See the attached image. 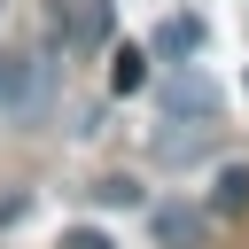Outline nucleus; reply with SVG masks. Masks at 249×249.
Here are the masks:
<instances>
[{"label": "nucleus", "instance_id": "f257e3e1", "mask_svg": "<svg viewBox=\"0 0 249 249\" xmlns=\"http://www.w3.org/2000/svg\"><path fill=\"white\" fill-rule=\"evenodd\" d=\"M39 101H47V62L0 47V117H39Z\"/></svg>", "mask_w": 249, "mask_h": 249}, {"label": "nucleus", "instance_id": "f03ea898", "mask_svg": "<svg viewBox=\"0 0 249 249\" xmlns=\"http://www.w3.org/2000/svg\"><path fill=\"white\" fill-rule=\"evenodd\" d=\"M54 39H62V54L109 47V0H54Z\"/></svg>", "mask_w": 249, "mask_h": 249}, {"label": "nucleus", "instance_id": "7ed1b4c3", "mask_svg": "<svg viewBox=\"0 0 249 249\" xmlns=\"http://www.w3.org/2000/svg\"><path fill=\"white\" fill-rule=\"evenodd\" d=\"M156 101H163V117H171V124H179V117H218V86H210L195 62H179V70L163 78V93H156Z\"/></svg>", "mask_w": 249, "mask_h": 249}, {"label": "nucleus", "instance_id": "20e7f679", "mask_svg": "<svg viewBox=\"0 0 249 249\" xmlns=\"http://www.w3.org/2000/svg\"><path fill=\"white\" fill-rule=\"evenodd\" d=\"M202 233H210L202 210H187V202H156V241H163V249H202Z\"/></svg>", "mask_w": 249, "mask_h": 249}, {"label": "nucleus", "instance_id": "39448f33", "mask_svg": "<svg viewBox=\"0 0 249 249\" xmlns=\"http://www.w3.org/2000/svg\"><path fill=\"white\" fill-rule=\"evenodd\" d=\"M148 54H163V62L202 54V16H163V23H156V39H148Z\"/></svg>", "mask_w": 249, "mask_h": 249}, {"label": "nucleus", "instance_id": "423d86ee", "mask_svg": "<svg viewBox=\"0 0 249 249\" xmlns=\"http://www.w3.org/2000/svg\"><path fill=\"white\" fill-rule=\"evenodd\" d=\"M109 93H148V47H109Z\"/></svg>", "mask_w": 249, "mask_h": 249}, {"label": "nucleus", "instance_id": "0eeeda50", "mask_svg": "<svg viewBox=\"0 0 249 249\" xmlns=\"http://www.w3.org/2000/svg\"><path fill=\"white\" fill-rule=\"evenodd\" d=\"M210 210H218V218H241V210H249V163H226V171H218Z\"/></svg>", "mask_w": 249, "mask_h": 249}, {"label": "nucleus", "instance_id": "6e6552de", "mask_svg": "<svg viewBox=\"0 0 249 249\" xmlns=\"http://www.w3.org/2000/svg\"><path fill=\"white\" fill-rule=\"evenodd\" d=\"M93 202H109V210L124 202V210H132V202H148V195H140V179H101V187H93Z\"/></svg>", "mask_w": 249, "mask_h": 249}, {"label": "nucleus", "instance_id": "1a4fd4ad", "mask_svg": "<svg viewBox=\"0 0 249 249\" xmlns=\"http://www.w3.org/2000/svg\"><path fill=\"white\" fill-rule=\"evenodd\" d=\"M62 249H117V241H109L101 226H70V233H62Z\"/></svg>", "mask_w": 249, "mask_h": 249}]
</instances>
